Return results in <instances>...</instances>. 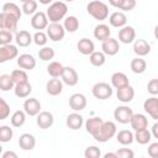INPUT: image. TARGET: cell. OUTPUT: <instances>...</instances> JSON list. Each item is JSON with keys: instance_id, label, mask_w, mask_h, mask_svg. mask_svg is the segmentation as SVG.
<instances>
[{"instance_id": "1", "label": "cell", "mask_w": 158, "mask_h": 158, "mask_svg": "<svg viewBox=\"0 0 158 158\" xmlns=\"http://www.w3.org/2000/svg\"><path fill=\"white\" fill-rule=\"evenodd\" d=\"M88 14L98 21H104L109 17V6L100 0H91L86 5Z\"/></svg>"}, {"instance_id": "2", "label": "cell", "mask_w": 158, "mask_h": 158, "mask_svg": "<svg viewBox=\"0 0 158 158\" xmlns=\"http://www.w3.org/2000/svg\"><path fill=\"white\" fill-rule=\"evenodd\" d=\"M67 12H68V6L64 1H53L52 4H49L46 15L49 22H59L65 17Z\"/></svg>"}, {"instance_id": "3", "label": "cell", "mask_w": 158, "mask_h": 158, "mask_svg": "<svg viewBox=\"0 0 158 158\" xmlns=\"http://www.w3.org/2000/svg\"><path fill=\"white\" fill-rule=\"evenodd\" d=\"M117 132V127L116 123L112 121H104L102 125L100 126V128L98 130V132L93 136L95 138V141L100 142V143H105L109 139H111Z\"/></svg>"}, {"instance_id": "4", "label": "cell", "mask_w": 158, "mask_h": 158, "mask_svg": "<svg viewBox=\"0 0 158 158\" xmlns=\"http://www.w3.org/2000/svg\"><path fill=\"white\" fill-rule=\"evenodd\" d=\"M91 93H93L94 98H96L99 100H107L112 96L114 90H112V86L109 85L107 83L100 81V83H96L93 85Z\"/></svg>"}, {"instance_id": "5", "label": "cell", "mask_w": 158, "mask_h": 158, "mask_svg": "<svg viewBox=\"0 0 158 158\" xmlns=\"http://www.w3.org/2000/svg\"><path fill=\"white\" fill-rule=\"evenodd\" d=\"M46 35L51 41L58 42V41H62L64 38L65 30L60 22H51L47 26V33Z\"/></svg>"}, {"instance_id": "6", "label": "cell", "mask_w": 158, "mask_h": 158, "mask_svg": "<svg viewBox=\"0 0 158 158\" xmlns=\"http://www.w3.org/2000/svg\"><path fill=\"white\" fill-rule=\"evenodd\" d=\"M133 111L130 106H126V105H121V106H117L114 111V118L118 122V123H128L130 122V118L132 116Z\"/></svg>"}, {"instance_id": "7", "label": "cell", "mask_w": 158, "mask_h": 158, "mask_svg": "<svg viewBox=\"0 0 158 158\" xmlns=\"http://www.w3.org/2000/svg\"><path fill=\"white\" fill-rule=\"evenodd\" d=\"M19 56V49L14 44H5V46H0V64L5 63L7 60L15 59Z\"/></svg>"}, {"instance_id": "8", "label": "cell", "mask_w": 158, "mask_h": 158, "mask_svg": "<svg viewBox=\"0 0 158 158\" xmlns=\"http://www.w3.org/2000/svg\"><path fill=\"white\" fill-rule=\"evenodd\" d=\"M49 21H48V17L46 15V12H42V11H36L31 19V26L32 28L35 30H38V31H42L44 28H47Z\"/></svg>"}, {"instance_id": "9", "label": "cell", "mask_w": 158, "mask_h": 158, "mask_svg": "<svg viewBox=\"0 0 158 158\" xmlns=\"http://www.w3.org/2000/svg\"><path fill=\"white\" fill-rule=\"evenodd\" d=\"M86 96L81 93H75L69 98V107L73 111H81L86 107Z\"/></svg>"}, {"instance_id": "10", "label": "cell", "mask_w": 158, "mask_h": 158, "mask_svg": "<svg viewBox=\"0 0 158 158\" xmlns=\"http://www.w3.org/2000/svg\"><path fill=\"white\" fill-rule=\"evenodd\" d=\"M36 122H37V126L40 128L47 130V128H49V127L53 126V123H54V116L49 111H40L37 114Z\"/></svg>"}, {"instance_id": "11", "label": "cell", "mask_w": 158, "mask_h": 158, "mask_svg": "<svg viewBox=\"0 0 158 158\" xmlns=\"http://www.w3.org/2000/svg\"><path fill=\"white\" fill-rule=\"evenodd\" d=\"M17 22H19V20L12 17L11 15L5 14L2 11L0 12V30H7L11 32H16Z\"/></svg>"}, {"instance_id": "12", "label": "cell", "mask_w": 158, "mask_h": 158, "mask_svg": "<svg viewBox=\"0 0 158 158\" xmlns=\"http://www.w3.org/2000/svg\"><path fill=\"white\" fill-rule=\"evenodd\" d=\"M101 52L105 54V56H115L120 51V43L117 40L112 38V37H109L106 38L105 41H102V44H101Z\"/></svg>"}, {"instance_id": "13", "label": "cell", "mask_w": 158, "mask_h": 158, "mask_svg": "<svg viewBox=\"0 0 158 158\" xmlns=\"http://www.w3.org/2000/svg\"><path fill=\"white\" fill-rule=\"evenodd\" d=\"M60 78H62V81L69 86H74L79 81V75H78L77 70L72 67H64Z\"/></svg>"}, {"instance_id": "14", "label": "cell", "mask_w": 158, "mask_h": 158, "mask_svg": "<svg viewBox=\"0 0 158 158\" xmlns=\"http://www.w3.org/2000/svg\"><path fill=\"white\" fill-rule=\"evenodd\" d=\"M135 38H136V31L132 26L125 25L118 30V41L121 43H125V44L132 43Z\"/></svg>"}, {"instance_id": "15", "label": "cell", "mask_w": 158, "mask_h": 158, "mask_svg": "<svg viewBox=\"0 0 158 158\" xmlns=\"http://www.w3.org/2000/svg\"><path fill=\"white\" fill-rule=\"evenodd\" d=\"M23 111L28 116H37V114L41 111V102L36 98L26 99L23 102Z\"/></svg>"}, {"instance_id": "16", "label": "cell", "mask_w": 158, "mask_h": 158, "mask_svg": "<svg viewBox=\"0 0 158 158\" xmlns=\"http://www.w3.org/2000/svg\"><path fill=\"white\" fill-rule=\"evenodd\" d=\"M17 65L23 70H32L36 67V59L32 54L23 53L17 56Z\"/></svg>"}, {"instance_id": "17", "label": "cell", "mask_w": 158, "mask_h": 158, "mask_svg": "<svg viewBox=\"0 0 158 158\" xmlns=\"http://www.w3.org/2000/svg\"><path fill=\"white\" fill-rule=\"evenodd\" d=\"M143 109L153 120H158V99L154 95L143 102Z\"/></svg>"}, {"instance_id": "18", "label": "cell", "mask_w": 158, "mask_h": 158, "mask_svg": "<svg viewBox=\"0 0 158 158\" xmlns=\"http://www.w3.org/2000/svg\"><path fill=\"white\" fill-rule=\"evenodd\" d=\"M116 96L117 99L123 102V104H127L130 101L133 100V96H135V89L128 84V85H125L122 88H118L117 91H116Z\"/></svg>"}, {"instance_id": "19", "label": "cell", "mask_w": 158, "mask_h": 158, "mask_svg": "<svg viewBox=\"0 0 158 158\" xmlns=\"http://www.w3.org/2000/svg\"><path fill=\"white\" fill-rule=\"evenodd\" d=\"M130 125L135 131L148 127V118L143 114H132L130 118Z\"/></svg>"}, {"instance_id": "20", "label": "cell", "mask_w": 158, "mask_h": 158, "mask_svg": "<svg viewBox=\"0 0 158 158\" xmlns=\"http://www.w3.org/2000/svg\"><path fill=\"white\" fill-rule=\"evenodd\" d=\"M46 90L49 95L57 96L63 91V81L59 80L58 78H52L47 81L46 84Z\"/></svg>"}, {"instance_id": "21", "label": "cell", "mask_w": 158, "mask_h": 158, "mask_svg": "<svg viewBox=\"0 0 158 158\" xmlns=\"http://www.w3.org/2000/svg\"><path fill=\"white\" fill-rule=\"evenodd\" d=\"M15 41H16V44L19 47H28L33 42L32 35L28 31H25V30L16 31V33H15Z\"/></svg>"}, {"instance_id": "22", "label": "cell", "mask_w": 158, "mask_h": 158, "mask_svg": "<svg viewBox=\"0 0 158 158\" xmlns=\"http://www.w3.org/2000/svg\"><path fill=\"white\" fill-rule=\"evenodd\" d=\"M65 123H67V126H68L70 130L77 131V130H79V128L83 126V123H84V118H83V116H81L80 114H78V112H73V114H69V115L67 116Z\"/></svg>"}, {"instance_id": "23", "label": "cell", "mask_w": 158, "mask_h": 158, "mask_svg": "<svg viewBox=\"0 0 158 158\" xmlns=\"http://www.w3.org/2000/svg\"><path fill=\"white\" fill-rule=\"evenodd\" d=\"M109 23L112 27L121 28L122 26H125L127 23V17L122 11H115L109 16Z\"/></svg>"}, {"instance_id": "24", "label": "cell", "mask_w": 158, "mask_h": 158, "mask_svg": "<svg viewBox=\"0 0 158 158\" xmlns=\"http://www.w3.org/2000/svg\"><path fill=\"white\" fill-rule=\"evenodd\" d=\"M19 146L23 151H31L36 146V138L31 133H22L19 138Z\"/></svg>"}, {"instance_id": "25", "label": "cell", "mask_w": 158, "mask_h": 158, "mask_svg": "<svg viewBox=\"0 0 158 158\" xmlns=\"http://www.w3.org/2000/svg\"><path fill=\"white\" fill-rule=\"evenodd\" d=\"M77 48H78V51H79L81 54L89 56L90 53H93V52L95 51V44H94V42H93L91 40L84 37V38H81V40L78 41Z\"/></svg>"}, {"instance_id": "26", "label": "cell", "mask_w": 158, "mask_h": 158, "mask_svg": "<svg viewBox=\"0 0 158 158\" xmlns=\"http://www.w3.org/2000/svg\"><path fill=\"white\" fill-rule=\"evenodd\" d=\"M133 52L138 57H144L151 52V44L146 40H136L133 41Z\"/></svg>"}, {"instance_id": "27", "label": "cell", "mask_w": 158, "mask_h": 158, "mask_svg": "<svg viewBox=\"0 0 158 158\" xmlns=\"http://www.w3.org/2000/svg\"><path fill=\"white\" fill-rule=\"evenodd\" d=\"M14 93H15V95H16L17 98H20V99L28 98L30 94L32 93V85L30 84V81L15 84V86H14Z\"/></svg>"}, {"instance_id": "28", "label": "cell", "mask_w": 158, "mask_h": 158, "mask_svg": "<svg viewBox=\"0 0 158 158\" xmlns=\"http://www.w3.org/2000/svg\"><path fill=\"white\" fill-rule=\"evenodd\" d=\"M102 122H104V120L101 117H99V116L88 118L85 121V130H86V132L90 133L91 136H94L98 132V130L100 128V126L102 125Z\"/></svg>"}, {"instance_id": "29", "label": "cell", "mask_w": 158, "mask_h": 158, "mask_svg": "<svg viewBox=\"0 0 158 158\" xmlns=\"http://www.w3.org/2000/svg\"><path fill=\"white\" fill-rule=\"evenodd\" d=\"M110 36H111V30H110V27L107 25L99 23V25L95 26V28H94V37L96 40H99V41L102 42L106 38H109Z\"/></svg>"}, {"instance_id": "30", "label": "cell", "mask_w": 158, "mask_h": 158, "mask_svg": "<svg viewBox=\"0 0 158 158\" xmlns=\"http://www.w3.org/2000/svg\"><path fill=\"white\" fill-rule=\"evenodd\" d=\"M130 81H128V78L125 73L122 72H115L112 75H111V85L115 88V89H118V88H122L125 85H128Z\"/></svg>"}, {"instance_id": "31", "label": "cell", "mask_w": 158, "mask_h": 158, "mask_svg": "<svg viewBox=\"0 0 158 158\" xmlns=\"http://www.w3.org/2000/svg\"><path fill=\"white\" fill-rule=\"evenodd\" d=\"M133 139H135L137 143H139V144H147V143H149L151 139H152V133H151V131L146 127V128H142V130L136 131V133L133 135Z\"/></svg>"}, {"instance_id": "32", "label": "cell", "mask_w": 158, "mask_h": 158, "mask_svg": "<svg viewBox=\"0 0 158 158\" xmlns=\"http://www.w3.org/2000/svg\"><path fill=\"white\" fill-rule=\"evenodd\" d=\"M2 12L11 15L16 20H20L22 16V10L15 4V2H5L2 5Z\"/></svg>"}, {"instance_id": "33", "label": "cell", "mask_w": 158, "mask_h": 158, "mask_svg": "<svg viewBox=\"0 0 158 158\" xmlns=\"http://www.w3.org/2000/svg\"><path fill=\"white\" fill-rule=\"evenodd\" d=\"M115 136H116V141L122 146H128L135 141L133 139V133L128 130H121V131L116 132Z\"/></svg>"}, {"instance_id": "34", "label": "cell", "mask_w": 158, "mask_h": 158, "mask_svg": "<svg viewBox=\"0 0 158 158\" xmlns=\"http://www.w3.org/2000/svg\"><path fill=\"white\" fill-rule=\"evenodd\" d=\"M63 27L65 30V32H69V33H74L78 28H79V20L77 16H67L64 19V23H63Z\"/></svg>"}, {"instance_id": "35", "label": "cell", "mask_w": 158, "mask_h": 158, "mask_svg": "<svg viewBox=\"0 0 158 158\" xmlns=\"http://www.w3.org/2000/svg\"><path fill=\"white\" fill-rule=\"evenodd\" d=\"M130 67H131V70H132L135 74H142V73L146 72L147 63H146V60H144L143 58L136 57V58H133V59L131 60Z\"/></svg>"}, {"instance_id": "36", "label": "cell", "mask_w": 158, "mask_h": 158, "mask_svg": "<svg viewBox=\"0 0 158 158\" xmlns=\"http://www.w3.org/2000/svg\"><path fill=\"white\" fill-rule=\"evenodd\" d=\"M26 121V114L23 110H16L11 117H10V122L12 127H21Z\"/></svg>"}, {"instance_id": "37", "label": "cell", "mask_w": 158, "mask_h": 158, "mask_svg": "<svg viewBox=\"0 0 158 158\" xmlns=\"http://www.w3.org/2000/svg\"><path fill=\"white\" fill-rule=\"evenodd\" d=\"M89 60L94 67H101L106 62V56L100 51H94L89 54Z\"/></svg>"}, {"instance_id": "38", "label": "cell", "mask_w": 158, "mask_h": 158, "mask_svg": "<svg viewBox=\"0 0 158 158\" xmlns=\"http://www.w3.org/2000/svg\"><path fill=\"white\" fill-rule=\"evenodd\" d=\"M63 68L64 65L59 62H51L47 65V73L52 77V78H59L63 73Z\"/></svg>"}, {"instance_id": "39", "label": "cell", "mask_w": 158, "mask_h": 158, "mask_svg": "<svg viewBox=\"0 0 158 158\" xmlns=\"http://www.w3.org/2000/svg\"><path fill=\"white\" fill-rule=\"evenodd\" d=\"M14 86H15V83H14L10 74H1L0 75V90L9 91V90L14 89Z\"/></svg>"}, {"instance_id": "40", "label": "cell", "mask_w": 158, "mask_h": 158, "mask_svg": "<svg viewBox=\"0 0 158 158\" xmlns=\"http://www.w3.org/2000/svg\"><path fill=\"white\" fill-rule=\"evenodd\" d=\"M10 75H11V78H12L15 84L28 81V75H27L26 70H23V69H15V70L11 72Z\"/></svg>"}, {"instance_id": "41", "label": "cell", "mask_w": 158, "mask_h": 158, "mask_svg": "<svg viewBox=\"0 0 158 158\" xmlns=\"http://www.w3.org/2000/svg\"><path fill=\"white\" fill-rule=\"evenodd\" d=\"M12 136H14V131H12V128L10 126H7V125L0 126V142L1 143L10 142Z\"/></svg>"}, {"instance_id": "42", "label": "cell", "mask_w": 158, "mask_h": 158, "mask_svg": "<svg viewBox=\"0 0 158 158\" xmlns=\"http://www.w3.org/2000/svg\"><path fill=\"white\" fill-rule=\"evenodd\" d=\"M54 54H56V53H54V49H53L52 47H47V46H43V47L38 51V57H40V59L43 60V62H48V60L53 59Z\"/></svg>"}, {"instance_id": "43", "label": "cell", "mask_w": 158, "mask_h": 158, "mask_svg": "<svg viewBox=\"0 0 158 158\" xmlns=\"http://www.w3.org/2000/svg\"><path fill=\"white\" fill-rule=\"evenodd\" d=\"M22 12L25 15H33L37 11V1L36 0H27L22 2Z\"/></svg>"}, {"instance_id": "44", "label": "cell", "mask_w": 158, "mask_h": 158, "mask_svg": "<svg viewBox=\"0 0 158 158\" xmlns=\"http://www.w3.org/2000/svg\"><path fill=\"white\" fill-rule=\"evenodd\" d=\"M32 40H33V42H35L37 46L43 47V46H46V43H47V41H48V37H47V35H46L43 31H37V32L32 36Z\"/></svg>"}, {"instance_id": "45", "label": "cell", "mask_w": 158, "mask_h": 158, "mask_svg": "<svg viewBox=\"0 0 158 158\" xmlns=\"http://www.w3.org/2000/svg\"><path fill=\"white\" fill-rule=\"evenodd\" d=\"M14 40V35L11 31L7 30H0V46L10 44Z\"/></svg>"}, {"instance_id": "46", "label": "cell", "mask_w": 158, "mask_h": 158, "mask_svg": "<svg viewBox=\"0 0 158 158\" xmlns=\"http://www.w3.org/2000/svg\"><path fill=\"white\" fill-rule=\"evenodd\" d=\"M10 116V105L0 96V120H6Z\"/></svg>"}, {"instance_id": "47", "label": "cell", "mask_w": 158, "mask_h": 158, "mask_svg": "<svg viewBox=\"0 0 158 158\" xmlns=\"http://www.w3.org/2000/svg\"><path fill=\"white\" fill-rule=\"evenodd\" d=\"M84 156H85V158H100L101 151L96 146H90L84 151Z\"/></svg>"}, {"instance_id": "48", "label": "cell", "mask_w": 158, "mask_h": 158, "mask_svg": "<svg viewBox=\"0 0 158 158\" xmlns=\"http://www.w3.org/2000/svg\"><path fill=\"white\" fill-rule=\"evenodd\" d=\"M115 153H116L117 158H133V156H135L133 151L130 148H120Z\"/></svg>"}, {"instance_id": "49", "label": "cell", "mask_w": 158, "mask_h": 158, "mask_svg": "<svg viewBox=\"0 0 158 158\" xmlns=\"http://www.w3.org/2000/svg\"><path fill=\"white\" fill-rule=\"evenodd\" d=\"M135 6H136V0H122L118 9L122 11H131L135 9Z\"/></svg>"}, {"instance_id": "50", "label": "cell", "mask_w": 158, "mask_h": 158, "mask_svg": "<svg viewBox=\"0 0 158 158\" xmlns=\"http://www.w3.org/2000/svg\"><path fill=\"white\" fill-rule=\"evenodd\" d=\"M147 90L151 95H157L158 94V79H151L148 81V85H147Z\"/></svg>"}, {"instance_id": "51", "label": "cell", "mask_w": 158, "mask_h": 158, "mask_svg": "<svg viewBox=\"0 0 158 158\" xmlns=\"http://www.w3.org/2000/svg\"><path fill=\"white\" fill-rule=\"evenodd\" d=\"M148 156L152 158L158 157V142H153L148 146Z\"/></svg>"}, {"instance_id": "52", "label": "cell", "mask_w": 158, "mask_h": 158, "mask_svg": "<svg viewBox=\"0 0 158 158\" xmlns=\"http://www.w3.org/2000/svg\"><path fill=\"white\" fill-rule=\"evenodd\" d=\"M1 157L2 158H17V154L12 151H6V152H2L1 153Z\"/></svg>"}, {"instance_id": "53", "label": "cell", "mask_w": 158, "mask_h": 158, "mask_svg": "<svg viewBox=\"0 0 158 158\" xmlns=\"http://www.w3.org/2000/svg\"><path fill=\"white\" fill-rule=\"evenodd\" d=\"M152 136L154 137V138H158V123L156 122L153 126H152Z\"/></svg>"}, {"instance_id": "54", "label": "cell", "mask_w": 158, "mask_h": 158, "mask_svg": "<svg viewBox=\"0 0 158 158\" xmlns=\"http://www.w3.org/2000/svg\"><path fill=\"white\" fill-rule=\"evenodd\" d=\"M121 2H122V0H109V4L111 6H114V7H117V9L121 5Z\"/></svg>"}, {"instance_id": "55", "label": "cell", "mask_w": 158, "mask_h": 158, "mask_svg": "<svg viewBox=\"0 0 158 158\" xmlns=\"http://www.w3.org/2000/svg\"><path fill=\"white\" fill-rule=\"evenodd\" d=\"M104 158H117L116 153H106L104 154Z\"/></svg>"}, {"instance_id": "56", "label": "cell", "mask_w": 158, "mask_h": 158, "mask_svg": "<svg viewBox=\"0 0 158 158\" xmlns=\"http://www.w3.org/2000/svg\"><path fill=\"white\" fill-rule=\"evenodd\" d=\"M38 2L42 4V5H49V4L53 2V0H38Z\"/></svg>"}, {"instance_id": "57", "label": "cell", "mask_w": 158, "mask_h": 158, "mask_svg": "<svg viewBox=\"0 0 158 158\" xmlns=\"http://www.w3.org/2000/svg\"><path fill=\"white\" fill-rule=\"evenodd\" d=\"M64 2H72V1H74V0H63Z\"/></svg>"}, {"instance_id": "58", "label": "cell", "mask_w": 158, "mask_h": 158, "mask_svg": "<svg viewBox=\"0 0 158 158\" xmlns=\"http://www.w3.org/2000/svg\"><path fill=\"white\" fill-rule=\"evenodd\" d=\"M1 153H2V146L0 144V156H1Z\"/></svg>"}, {"instance_id": "59", "label": "cell", "mask_w": 158, "mask_h": 158, "mask_svg": "<svg viewBox=\"0 0 158 158\" xmlns=\"http://www.w3.org/2000/svg\"><path fill=\"white\" fill-rule=\"evenodd\" d=\"M20 1H21V2H25V1H27V0H20Z\"/></svg>"}, {"instance_id": "60", "label": "cell", "mask_w": 158, "mask_h": 158, "mask_svg": "<svg viewBox=\"0 0 158 158\" xmlns=\"http://www.w3.org/2000/svg\"><path fill=\"white\" fill-rule=\"evenodd\" d=\"M90 1H91V0H90Z\"/></svg>"}]
</instances>
